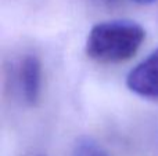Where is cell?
<instances>
[{
  "mask_svg": "<svg viewBox=\"0 0 158 156\" xmlns=\"http://www.w3.org/2000/svg\"><path fill=\"white\" fill-rule=\"evenodd\" d=\"M146 37L142 25L114 19L94 25L86 40V54L100 64H119L133 57Z\"/></svg>",
  "mask_w": 158,
  "mask_h": 156,
  "instance_id": "1",
  "label": "cell"
},
{
  "mask_svg": "<svg viewBox=\"0 0 158 156\" xmlns=\"http://www.w3.org/2000/svg\"><path fill=\"white\" fill-rule=\"evenodd\" d=\"M126 86L140 97L158 99V49L129 72Z\"/></svg>",
  "mask_w": 158,
  "mask_h": 156,
  "instance_id": "2",
  "label": "cell"
},
{
  "mask_svg": "<svg viewBox=\"0 0 158 156\" xmlns=\"http://www.w3.org/2000/svg\"><path fill=\"white\" fill-rule=\"evenodd\" d=\"M19 86L25 102L36 105L42 94V64L36 55H25L19 64Z\"/></svg>",
  "mask_w": 158,
  "mask_h": 156,
  "instance_id": "3",
  "label": "cell"
},
{
  "mask_svg": "<svg viewBox=\"0 0 158 156\" xmlns=\"http://www.w3.org/2000/svg\"><path fill=\"white\" fill-rule=\"evenodd\" d=\"M72 156H108V154L97 142L90 138H83L75 145Z\"/></svg>",
  "mask_w": 158,
  "mask_h": 156,
  "instance_id": "4",
  "label": "cell"
},
{
  "mask_svg": "<svg viewBox=\"0 0 158 156\" xmlns=\"http://www.w3.org/2000/svg\"><path fill=\"white\" fill-rule=\"evenodd\" d=\"M110 2H114V0H110ZM131 2L136 3V4H143V6H147V4H153V3H156L157 0H131Z\"/></svg>",
  "mask_w": 158,
  "mask_h": 156,
  "instance_id": "5",
  "label": "cell"
},
{
  "mask_svg": "<svg viewBox=\"0 0 158 156\" xmlns=\"http://www.w3.org/2000/svg\"><path fill=\"white\" fill-rule=\"evenodd\" d=\"M39 156H44V155H39Z\"/></svg>",
  "mask_w": 158,
  "mask_h": 156,
  "instance_id": "6",
  "label": "cell"
}]
</instances>
